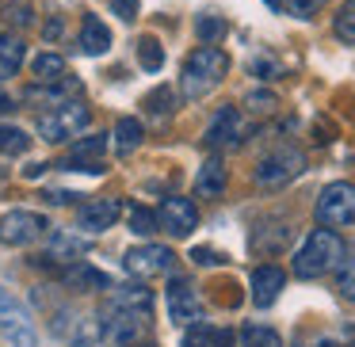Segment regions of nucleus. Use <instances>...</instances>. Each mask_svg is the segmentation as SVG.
Listing matches in <instances>:
<instances>
[{
  "mask_svg": "<svg viewBox=\"0 0 355 347\" xmlns=\"http://www.w3.org/2000/svg\"><path fill=\"white\" fill-rule=\"evenodd\" d=\"M241 347H283V336L268 324H245L241 328Z\"/></svg>",
  "mask_w": 355,
  "mask_h": 347,
  "instance_id": "30",
  "label": "nucleus"
},
{
  "mask_svg": "<svg viewBox=\"0 0 355 347\" xmlns=\"http://www.w3.org/2000/svg\"><path fill=\"white\" fill-rule=\"evenodd\" d=\"M245 107L252 111V115H271V111L279 107V100H275V92H268V88H256V92L245 96Z\"/></svg>",
  "mask_w": 355,
  "mask_h": 347,
  "instance_id": "36",
  "label": "nucleus"
},
{
  "mask_svg": "<svg viewBox=\"0 0 355 347\" xmlns=\"http://www.w3.org/2000/svg\"><path fill=\"white\" fill-rule=\"evenodd\" d=\"M298 347H302V344H298Z\"/></svg>",
  "mask_w": 355,
  "mask_h": 347,
  "instance_id": "48",
  "label": "nucleus"
},
{
  "mask_svg": "<svg viewBox=\"0 0 355 347\" xmlns=\"http://www.w3.org/2000/svg\"><path fill=\"white\" fill-rule=\"evenodd\" d=\"M248 290H252V305L256 309H271L279 301V294L286 290V271L279 263H260L248 278Z\"/></svg>",
  "mask_w": 355,
  "mask_h": 347,
  "instance_id": "15",
  "label": "nucleus"
},
{
  "mask_svg": "<svg viewBox=\"0 0 355 347\" xmlns=\"http://www.w3.org/2000/svg\"><path fill=\"white\" fill-rule=\"evenodd\" d=\"M62 35H65V24H62V16H54V19H50V24H46V27H42V39H46V42L62 39Z\"/></svg>",
  "mask_w": 355,
  "mask_h": 347,
  "instance_id": "42",
  "label": "nucleus"
},
{
  "mask_svg": "<svg viewBox=\"0 0 355 347\" xmlns=\"http://www.w3.org/2000/svg\"><path fill=\"white\" fill-rule=\"evenodd\" d=\"M24 57H27V46H24L19 35H0V80L16 77Z\"/></svg>",
  "mask_w": 355,
  "mask_h": 347,
  "instance_id": "23",
  "label": "nucleus"
},
{
  "mask_svg": "<svg viewBox=\"0 0 355 347\" xmlns=\"http://www.w3.org/2000/svg\"><path fill=\"white\" fill-rule=\"evenodd\" d=\"M77 92H80V80L77 77H62V80H50V84L27 88V103H50V107H58V103L73 100Z\"/></svg>",
  "mask_w": 355,
  "mask_h": 347,
  "instance_id": "19",
  "label": "nucleus"
},
{
  "mask_svg": "<svg viewBox=\"0 0 355 347\" xmlns=\"http://www.w3.org/2000/svg\"><path fill=\"white\" fill-rule=\"evenodd\" d=\"M111 12H115L123 24H134V19H138V0H111Z\"/></svg>",
  "mask_w": 355,
  "mask_h": 347,
  "instance_id": "39",
  "label": "nucleus"
},
{
  "mask_svg": "<svg viewBox=\"0 0 355 347\" xmlns=\"http://www.w3.org/2000/svg\"><path fill=\"white\" fill-rule=\"evenodd\" d=\"M62 286L69 294H103V290H111V275L92 267L88 260H77L69 267H62Z\"/></svg>",
  "mask_w": 355,
  "mask_h": 347,
  "instance_id": "16",
  "label": "nucleus"
},
{
  "mask_svg": "<svg viewBox=\"0 0 355 347\" xmlns=\"http://www.w3.org/2000/svg\"><path fill=\"white\" fill-rule=\"evenodd\" d=\"M313 214H317V222L329 225V229H352L355 225V184L352 179L324 184L321 195H317Z\"/></svg>",
  "mask_w": 355,
  "mask_h": 347,
  "instance_id": "6",
  "label": "nucleus"
},
{
  "mask_svg": "<svg viewBox=\"0 0 355 347\" xmlns=\"http://www.w3.org/2000/svg\"><path fill=\"white\" fill-rule=\"evenodd\" d=\"M225 31H230V27H225L222 16H210L207 12V16L195 19V35H199V42H222Z\"/></svg>",
  "mask_w": 355,
  "mask_h": 347,
  "instance_id": "32",
  "label": "nucleus"
},
{
  "mask_svg": "<svg viewBox=\"0 0 355 347\" xmlns=\"http://www.w3.org/2000/svg\"><path fill=\"white\" fill-rule=\"evenodd\" d=\"M46 168H50V164H27V168H24V176H27V179H39Z\"/></svg>",
  "mask_w": 355,
  "mask_h": 347,
  "instance_id": "43",
  "label": "nucleus"
},
{
  "mask_svg": "<svg viewBox=\"0 0 355 347\" xmlns=\"http://www.w3.org/2000/svg\"><path fill=\"white\" fill-rule=\"evenodd\" d=\"M324 4H329V0H283V8L291 12L294 19H313Z\"/></svg>",
  "mask_w": 355,
  "mask_h": 347,
  "instance_id": "37",
  "label": "nucleus"
},
{
  "mask_svg": "<svg viewBox=\"0 0 355 347\" xmlns=\"http://www.w3.org/2000/svg\"><path fill=\"white\" fill-rule=\"evenodd\" d=\"M263 4H268L271 12H279V8H283V0H263Z\"/></svg>",
  "mask_w": 355,
  "mask_h": 347,
  "instance_id": "46",
  "label": "nucleus"
},
{
  "mask_svg": "<svg viewBox=\"0 0 355 347\" xmlns=\"http://www.w3.org/2000/svg\"><path fill=\"white\" fill-rule=\"evenodd\" d=\"M279 73H283V69H279L271 57H260V62H252V77H260V80H275Z\"/></svg>",
  "mask_w": 355,
  "mask_h": 347,
  "instance_id": "40",
  "label": "nucleus"
},
{
  "mask_svg": "<svg viewBox=\"0 0 355 347\" xmlns=\"http://www.w3.org/2000/svg\"><path fill=\"white\" fill-rule=\"evenodd\" d=\"M103 153H107V134H88V138L73 141L69 161H65V164H96Z\"/></svg>",
  "mask_w": 355,
  "mask_h": 347,
  "instance_id": "24",
  "label": "nucleus"
},
{
  "mask_svg": "<svg viewBox=\"0 0 355 347\" xmlns=\"http://www.w3.org/2000/svg\"><path fill=\"white\" fill-rule=\"evenodd\" d=\"M80 50L88 57H103L111 50V31L100 16H85V27H80Z\"/></svg>",
  "mask_w": 355,
  "mask_h": 347,
  "instance_id": "21",
  "label": "nucleus"
},
{
  "mask_svg": "<svg viewBox=\"0 0 355 347\" xmlns=\"http://www.w3.org/2000/svg\"><path fill=\"white\" fill-rule=\"evenodd\" d=\"M138 65L146 73H161L164 69V46H161V39L141 35V39H138Z\"/></svg>",
  "mask_w": 355,
  "mask_h": 347,
  "instance_id": "28",
  "label": "nucleus"
},
{
  "mask_svg": "<svg viewBox=\"0 0 355 347\" xmlns=\"http://www.w3.org/2000/svg\"><path fill=\"white\" fill-rule=\"evenodd\" d=\"M336 290L344 301L355 305V244L344 248V260L336 263Z\"/></svg>",
  "mask_w": 355,
  "mask_h": 347,
  "instance_id": "27",
  "label": "nucleus"
},
{
  "mask_svg": "<svg viewBox=\"0 0 355 347\" xmlns=\"http://www.w3.org/2000/svg\"><path fill=\"white\" fill-rule=\"evenodd\" d=\"M88 123H92V107L73 96V100L42 111V115L35 118V130H39V138L50 141V145H65V141L80 138V134L88 130Z\"/></svg>",
  "mask_w": 355,
  "mask_h": 347,
  "instance_id": "3",
  "label": "nucleus"
},
{
  "mask_svg": "<svg viewBox=\"0 0 355 347\" xmlns=\"http://www.w3.org/2000/svg\"><path fill=\"white\" fill-rule=\"evenodd\" d=\"M69 347H96L103 339V328H100V317H77L69 328Z\"/></svg>",
  "mask_w": 355,
  "mask_h": 347,
  "instance_id": "26",
  "label": "nucleus"
},
{
  "mask_svg": "<svg viewBox=\"0 0 355 347\" xmlns=\"http://www.w3.org/2000/svg\"><path fill=\"white\" fill-rule=\"evenodd\" d=\"M302 172H306V153L298 145H275L268 157H260L252 179L260 191H279V187L294 184Z\"/></svg>",
  "mask_w": 355,
  "mask_h": 347,
  "instance_id": "4",
  "label": "nucleus"
},
{
  "mask_svg": "<svg viewBox=\"0 0 355 347\" xmlns=\"http://www.w3.org/2000/svg\"><path fill=\"white\" fill-rule=\"evenodd\" d=\"M191 263H199V267H218V263H225V256L218 252V248H191V256H187Z\"/></svg>",
  "mask_w": 355,
  "mask_h": 347,
  "instance_id": "38",
  "label": "nucleus"
},
{
  "mask_svg": "<svg viewBox=\"0 0 355 347\" xmlns=\"http://www.w3.org/2000/svg\"><path fill=\"white\" fill-rule=\"evenodd\" d=\"M46 229H50V222L39 210L16 206V210H8V214H0V244H8V248L39 244V240L46 237Z\"/></svg>",
  "mask_w": 355,
  "mask_h": 347,
  "instance_id": "8",
  "label": "nucleus"
},
{
  "mask_svg": "<svg viewBox=\"0 0 355 347\" xmlns=\"http://www.w3.org/2000/svg\"><path fill=\"white\" fill-rule=\"evenodd\" d=\"M291 225L286 222H260L252 229V237H248V248H252L256 256H279L286 244H291Z\"/></svg>",
  "mask_w": 355,
  "mask_h": 347,
  "instance_id": "17",
  "label": "nucleus"
},
{
  "mask_svg": "<svg viewBox=\"0 0 355 347\" xmlns=\"http://www.w3.org/2000/svg\"><path fill=\"white\" fill-rule=\"evenodd\" d=\"M157 225H161L168 237H176V240L191 237V233L199 229V206H195V199L168 195V199L161 202V210H157Z\"/></svg>",
  "mask_w": 355,
  "mask_h": 347,
  "instance_id": "12",
  "label": "nucleus"
},
{
  "mask_svg": "<svg viewBox=\"0 0 355 347\" xmlns=\"http://www.w3.org/2000/svg\"><path fill=\"white\" fill-rule=\"evenodd\" d=\"M96 317H100V328H103V344H111V347H134V344H141V336H146L149 324H153V321H146L141 313H134V309L119 305L115 298L103 301Z\"/></svg>",
  "mask_w": 355,
  "mask_h": 347,
  "instance_id": "5",
  "label": "nucleus"
},
{
  "mask_svg": "<svg viewBox=\"0 0 355 347\" xmlns=\"http://www.w3.org/2000/svg\"><path fill=\"white\" fill-rule=\"evenodd\" d=\"M31 77L35 84H50V80H62L65 77V57L54 54V50H46V54H39L31 62Z\"/></svg>",
  "mask_w": 355,
  "mask_h": 347,
  "instance_id": "25",
  "label": "nucleus"
},
{
  "mask_svg": "<svg viewBox=\"0 0 355 347\" xmlns=\"http://www.w3.org/2000/svg\"><path fill=\"white\" fill-rule=\"evenodd\" d=\"M88 256V237L85 233H58V229H46V248L35 263H54V267H69V263L85 260Z\"/></svg>",
  "mask_w": 355,
  "mask_h": 347,
  "instance_id": "13",
  "label": "nucleus"
},
{
  "mask_svg": "<svg viewBox=\"0 0 355 347\" xmlns=\"http://www.w3.org/2000/svg\"><path fill=\"white\" fill-rule=\"evenodd\" d=\"M164 301H168V317H172V324H176V328H187V324L202 321V313H207V305H202L199 290L191 286V278H180V275L168 278Z\"/></svg>",
  "mask_w": 355,
  "mask_h": 347,
  "instance_id": "10",
  "label": "nucleus"
},
{
  "mask_svg": "<svg viewBox=\"0 0 355 347\" xmlns=\"http://www.w3.org/2000/svg\"><path fill=\"white\" fill-rule=\"evenodd\" d=\"M42 199H46L50 206H69V202L77 199V195H73V191H65V187H50V191L42 195Z\"/></svg>",
  "mask_w": 355,
  "mask_h": 347,
  "instance_id": "41",
  "label": "nucleus"
},
{
  "mask_svg": "<svg viewBox=\"0 0 355 347\" xmlns=\"http://www.w3.org/2000/svg\"><path fill=\"white\" fill-rule=\"evenodd\" d=\"M27 149H31V138H27V130L0 123V153H4V157H24Z\"/></svg>",
  "mask_w": 355,
  "mask_h": 347,
  "instance_id": "31",
  "label": "nucleus"
},
{
  "mask_svg": "<svg viewBox=\"0 0 355 347\" xmlns=\"http://www.w3.org/2000/svg\"><path fill=\"white\" fill-rule=\"evenodd\" d=\"M248 126H245V115H241L237 107H218L214 118H210L207 134H202V145L210 149V153H222V149H237L241 141H245Z\"/></svg>",
  "mask_w": 355,
  "mask_h": 347,
  "instance_id": "11",
  "label": "nucleus"
},
{
  "mask_svg": "<svg viewBox=\"0 0 355 347\" xmlns=\"http://www.w3.org/2000/svg\"><path fill=\"white\" fill-rule=\"evenodd\" d=\"M141 107H146V115H149V123H168L172 115H176V107H180V100H176V88L172 84H161V88H153V92L141 100Z\"/></svg>",
  "mask_w": 355,
  "mask_h": 347,
  "instance_id": "22",
  "label": "nucleus"
},
{
  "mask_svg": "<svg viewBox=\"0 0 355 347\" xmlns=\"http://www.w3.org/2000/svg\"><path fill=\"white\" fill-rule=\"evenodd\" d=\"M115 153L119 157H130V153H138L141 149V141H146V126H141V118H134V115H123L115 123Z\"/></svg>",
  "mask_w": 355,
  "mask_h": 347,
  "instance_id": "20",
  "label": "nucleus"
},
{
  "mask_svg": "<svg viewBox=\"0 0 355 347\" xmlns=\"http://www.w3.org/2000/svg\"><path fill=\"white\" fill-rule=\"evenodd\" d=\"M123 199H111V195H103V199H88L85 206H77V229L80 233H107L111 225L123 217Z\"/></svg>",
  "mask_w": 355,
  "mask_h": 347,
  "instance_id": "14",
  "label": "nucleus"
},
{
  "mask_svg": "<svg viewBox=\"0 0 355 347\" xmlns=\"http://www.w3.org/2000/svg\"><path fill=\"white\" fill-rule=\"evenodd\" d=\"M4 19H8L12 27H31L35 24L31 0H8V4H4Z\"/></svg>",
  "mask_w": 355,
  "mask_h": 347,
  "instance_id": "35",
  "label": "nucleus"
},
{
  "mask_svg": "<svg viewBox=\"0 0 355 347\" xmlns=\"http://www.w3.org/2000/svg\"><path fill=\"white\" fill-rule=\"evenodd\" d=\"M0 339L8 347H39L31 309L4 286H0Z\"/></svg>",
  "mask_w": 355,
  "mask_h": 347,
  "instance_id": "7",
  "label": "nucleus"
},
{
  "mask_svg": "<svg viewBox=\"0 0 355 347\" xmlns=\"http://www.w3.org/2000/svg\"><path fill=\"white\" fill-rule=\"evenodd\" d=\"M138 347H157V344H138Z\"/></svg>",
  "mask_w": 355,
  "mask_h": 347,
  "instance_id": "47",
  "label": "nucleus"
},
{
  "mask_svg": "<svg viewBox=\"0 0 355 347\" xmlns=\"http://www.w3.org/2000/svg\"><path fill=\"white\" fill-rule=\"evenodd\" d=\"M225 187H230V168H225V161L214 153L199 172H195V195H199V199H222Z\"/></svg>",
  "mask_w": 355,
  "mask_h": 347,
  "instance_id": "18",
  "label": "nucleus"
},
{
  "mask_svg": "<svg viewBox=\"0 0 355 347\" xmlns=\"http://www.w3.org/2000/svg\"><path fill=\"white\" fill-rule=\"evenodd\" d=\"M344 237H340L336 229H329V225H321V229H313L306 240H302V248L294 252V263L291 271L302 278V283H313V278H324L329 271H336V263L344 260Z\"/></svg>",
  "mask_w": 355,
  "mask_h": 347,
  "instance_id": "2",
  "label": "nucleus"
},
{
  "mask_svg": "<svg viewBox=\"0 0 355 347\" xmlns=\"http://www.w3.org/2000/svg\"><path fill=\"white\" fill-rule=\"evenodd\" d=\"M123 271L130 278H146V283L157 278V275H172V271H176V252H172L168 244H153V240H146V244L126 248Z\"/></svg>",
  "mask_w": 355,
  "mask_h": 347,
  "instance_id": "9",
  "label": "nucleus"
},
{
  "mask_svg": "<svg viewBox=\"0 0 355 347\" xmlns=\"http://www.w3.org/2000/svg\"><path fill=\"white\" fill-rule=\"evenodd\" d=\"M8 111H16V100L8 92H0V115H8Z\"/></svg>",
  "mask_w": 355,
  "mask_h": 347,
  "instance_id": "44",
  "label": "nucleus"
},
{
  "mask_svg": "<svg viewBox=\"0 0 355 347\" xmlns=\"http://www.w3.org/2000/svg\"><path fill=\"white\" fill-rule=\"evenodd\" d=\"M130 229L138 233V237H153L161 225H157L153 210H146V206H138V202H134V206H130Z\"/></svg>",
  "mask_w": 355,
  "mask_h": 347,
  "instance_id": "34",
  "label": "nucleus"
},
{
  "mask_svg": "<svg viewBox=\"0 0 355 347\" xmlns=\"http://www.w3.org/2000/svg\"><path fill=\"white\" fill-rule=\"evenodd\" d=\"M214 339H218V332L210 328L207 321H195V324H187V328H184L180 347H214Z\"/></svg>",
  "mask_w": 355,
  "mask_h": 347,
  "instance_id": "33",
  "label": "nucleus"
},
{
  "mask_svg": "<svg viewBox=\"0 0 355 347\" xmlns=\"http://www.w3.org/2000/svg\"><path fill=\"white\" fill-rule=\"evenodd\" d=\"M332 35H336L344 46H355V0H344L332 16Z\"/></svg>",
  "mask_w": 355,
  "mask_h": 347,
  "instance_id": "29",
  "label": "nucleus"
},
{
  "mask_svg": "<svg viewBox=\"0 0 355 347\" xmlns=\"http://www.w3.org/2000/svg\"><path fill=\"white\" fill-rule=\"evenodd\" d=\"M225 77H230V54L218 42H202L187 54L184 69H180V96L184 100H207Z\"/></svg>",
  "mask_w": 355,
  "mask_h": 347,
  "instance_id": "1",
  "label": "nucleus"
},
{
  "mask_svg": "<svg viewBox=\"0 0 355 347\" xmlns=\"http://www.w3.org/2000/svg\"><path fill=\"white\" fill-rule=\"evenodd\" d=\"M233 339H237V336H233V332H218L214 347H233Z\"/></svg>",
  "mask_w": 355,
  "mask_h": 347,
  "instance_id": "45",
  "label": "nucleus"
}]
</instances>
